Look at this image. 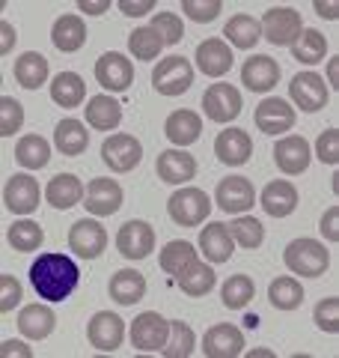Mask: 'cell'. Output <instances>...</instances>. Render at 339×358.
Segmentation results:
<instances>
[{
	"mask_svg": "<svg viewBox=\"0 0 339 358\" xmlns=\"http://www.w3.org/2000/svg\"><path fill=\"white\" fill-rule=\"evenodd\" d=\"M77 281H81V272H77L72 257L66 254H42L30 266L33 289L48 301H66L77 289Z\"/></svg>",
	"mask_w": 339,
	"mask_h": 358,
	"instance_id": "cell-1",
	"label": "cell"
},
{
	"mask_svg": "<svg viewBox=\"0 0 339 358\" xmlns=\"http://www.w3.org/2000/svg\"><path fill=\"white\" fill-rule=\"evenodd\" d=\"M282 260H286L289 272L303 275V278H322L327 272V266H331V254L315 239H295L286 245Z\"/></svg>",
	"mask_w": 339,
	"mask_h": 358,
	"instance_id": "cell-2",
	"label": "cell"
},
{
	"mask_svg": "<svg viewBox=\"0 0 339 358\" xmlns=\"http://www.w3.org/2000/svg\"><path fill=\"white\" fill-rule=\"evenodd\" d=\"M170 218H173L179 227H197L209 218L211 212V200L202 188H179V192L170 197Z\"/></svg>",
	"mask_w": 339,
	"mask_h": 358,
	"instance_id": "cell-3",
	"label": "cell"
},
{
	"mask_svg": "<svg viewBox=\"0 0 339 358\" xmlns=\"http://www.w3.org/2000/svg\"><path fill=\"white\" fill-rule=\"evenodd\" d=\"M262 36L271 42V45H280V48H289V45H295L298 36L303 33V21H301V13L292 6H277L265 13L262 18Z\"/></svg>",
	"mask_w": 339,
	"mask_h": 358,
	"instance_id": "cell-4",
	"label": "cell"
},
{
	"mask_svg": "<svg viewBox=\"0 0 339 358\" xmlns=\"http://www.w3.org/2000/svg\"><path fill=\"white\" fill-rule=\"evenodd\" d=\"M152 84L161 96H182L194 84V66L188 57H167L155 66Z\"/></svg>",
	"mask_w": 339,
	"mask_h": 358,
	"instance_id": "cell-5",
	"label": "cell"
},
{
	"mask_svg": "<svg viewBox=\"0 0 339 358\" xmlns=\"http://www.w3.org/2000/svg\"><path fill=\"white\" fill-rule=\"evenodd\" d=\"M167 338H170V322L155 310H146L131 322V343H134V350L137 352L164 350Z\"/></svg>",
	"mask_w": 339,
	"mask_h": 358,
	"instance_id": "cell-6",
	"label": "cell"
},
{
	"mask_svg": "<svg viewBox=\"0 0 339 358\" xmlns=\"http://www.w3.org/2000/svg\"><path fill=\"white\" fill-rule=\"evenodd\" d=\"M241 108H244V99L239 93V87L232 84H211L206 90V96H202V110L214 122H232L241 114Z\"/></svg>",
	"mask_w": 339,
	"mask_h": 358,
	"instance_id": "cell-7",
	"label": "cell"
},
{
	"mask_svg": "<svg viewBox=\"0 0 339 358\" xmlns=\"http://www.w3.org/2000/svg\"><path fill=\"white\" fill-rule=\"evenodd\" d=\"M101 159H105V164L110 171L128 173L140 164L143 147H140L137 138H131V134H110V138L101 143Z\"/></svg>",
	"mask_w": 339,
	"mask_h": 358,
	"instance_id": "cell-8",
	"label": "cell"
},
{
	"mask_svg": "<svg viewBox=\"0 0 339 358\" xmlns=\"http://www.w3.org/2000/svg\"><path fill=\"white\" fill-rule=\"evenodd\" d=\"M69 248L75 251V257H81V260H96V257H101L107 248V230L93 218L75 221L69 230Z\"/></svg>",
	"mask_w": 339,
	"mask_h": 358,
	"instance_id": "cell-9",
	"label": "cell"
},
{
	"mask_svg": "<svg viewBox=\"0 0 339 358\" xmlns=\"http://www.w3.org/2000/svg\"><path fill=\"white\" fill-rule=\"evenodd\" d=\"M86 338L98 352H116L122 346V338H126V322L113 310H98L96 317L89 320Z\"/></svg>",
	"mask_w": 339,
	"mask_h": 358,
	"instance_id": "cell-10",
	"label": "cell"
},
{
	"mask_svg": "<svg viewBox=\"0 0 339 358\" xmlns=\"http://www.w3.org/2000/svg\"><path fill=\"white\" fill-rule=\"evenodd\" d=\"M96 78H98L101 87L110 90V93H126L134 81V66L126 54L107 51V54H101L98 63H96Z\"/></svg>",
	"mask_w": 339,
	"mask_h": 358,
	"instance_id": "cell-11",
	"label": "cell"
},
{
	"mask_svg": "<svg viewBox=\"0 0 339 358\" xmlns=\"http://www.w3.org/2000/svg\"><path fill=\"white\" fill-rule=\"evenodd\" d=\"M122 185L116 179H107V176H98L86 185V194H84V206L93 212L98 218H107V215H116L119 206H122Z\"/></svg>",
	"mask_w": 339,
	"mask_h": 358,
	"instance_id": "cell-12",
	"label": "cell"
},
{
	"mask_svg": "<svg viewBox=\"0 0 339 358\" xmlns=\"http://www.w3.org/2000/svg\"><path fill=\"white\" fill-rule=\"evenodd\" d=\"M116 248L128 260H146L155 251V230L146 221H128L116 233Z\"/></svg>",
	"mask_w": 339,
	"mask_h": 358,
	"instance_id": "cell-13",
	"label": "cell"
},
{
	"mask_svg": "<svg viewBox=\"0 0 339 358\" xmlns=\"http://www.w3.org/2000/svg\"><path fill=\"white\" fill-rule=\"evenodd\" d=\"M289 96H292V102H295L301 110H307V114L322 110L327 105V99H331V93H327V84L315 72H298L295 78H292Z\"/></svg>",
	"mask_w": 339,
	"mask_h": 358,
	"instance_id": "cell-14",
	"label": "cell"
},
{
	"mask_svg": "<svg viewBox=\"0 0 339 358\" xmlns=\"http://www.w3.org/2000/svg\"><path fill=\"white\" fill-rule=\"evenodd\" d=\"M39 197H42L39 182L30 173L9 176V182L3 188V203H6L9 212H15V215H30V212H36Z\"/></svg>",
	"mask_w": 339,
	"mask_h": 358,
	"instance_id": "cell-15",
	"label": "cell"
},
{
	"mask_svg": "<svg viewBox=\"0 0 339 358\" xmlns=\"http://www.w3.org/2000/svg\"><path fill=\"white\" fill-rule=\"evenodd\" d=\"M214 197H218V206L223 212H229V215H241V212H247L256 203L253 182L250 179H244V176H223L218 182Z\"/></svg>",
	"mask_w": 339,
	"mask_h": 358,
	"instance_id": "cell-16",
	"label": "cell"
},
{
	"mask_svg": "<svg viewBox=\"0 0 339 358\" xmlns=\"http://www.w3.org/2000/svg\"><path fill=\"white\" fill-rule=\"evenodd\" d=\"M310 159H312V150L307 138H301V134H289V138L277 141V147H274V162L286 176L303 173L310 167Z\"/></svg>",
	"mask_w": 339,
	"mask_h": 358,
	"instance_id": "cell-17",
	"label": "cell"
},
{
	"mask_svg": "<svg viewBox=\"0 0 339 358\" xmlns=\"http://www.w3.org/2000/svg\"><path fill=\"white\" fill-rule=\"evenodd\" d=\"M280 63L274 57H268V54H253L250 60L241 66V84L247 90H253V93H268V90H274L280 84Z\"/></svg>",
	"mask_w": 339,
	"mask_h": 358,
	"instance_id": "cell-18",
	"label": "cell"
},
{
	"mask_svg": "<svg viewBox=\"0 0 339 358\" xmlns=\"http://www.w3.org/2000/svg\"><path fill=\"white\" fill-rule=\"evenodd\" d=\"M256 126L265 134H282L295 126V108H292L286 99L271 96L265 102L256 105Z\"/></svg>",
	"mask_w": 339,
	"mask_h": 358,
	"instance_id": "cell-19",
	"label": "cell"
},
{
	"mask_svg": "<svg viewBox=\"0 0 339 358\" xmlns=\"http://www.w3.org/2000/svg\"><path fill=\"white\" fill-rule=\"evenodd\" d=\"M202 352L209 358H235L244 352V334L241 329L229 326V322H220V326H214L206 331V338H202Z\"/></svg>",
	"mask_w": 339,
	"mask_h": 358,
	"instance_id": "cell-20",
	"label": "cell"
},
{
	"mask_svg": "<svg viewBox=\"0 0 339 358\" xmlns=\"http://www.w3.org/2000/svg\"><path fill=\"white\" fill-rule=\"evenodd\" d=\"M155 171L167 185H185L197 176V159L185 150H167L158 155Z\"/></svg>",
	"mask_w": 339,
	"mask_h": 358,
	"instance_id": "cell-21",
	"label": "cell"
},
{
	"mask_svg": "<svg viewBox=\"0 0 339 358\" xmlns=\"http://www.w3.org/2000/svg\"><path fill=\"white\" fill-rule=\"evenodd\" d=\"M214 152H218V162L229 164V167H241L250 162L253 141L244 129H226L218 134V141H214Z\"/></svg>",
	"mask_w": 339,
	"mask_h": 358,
	"instance_id": "cell-22",
	"label": "cell"
},
{
	"mask_svg": "<svg viewBox=\"0 0 339 358\" xmlns=\"http://www.w3.org/2000/svg\"><path fill=\"white\" fill-rule=\"evenodd\" d=\"M197 69L209 78H223L232 69V48L223 39H206L197 48Z\"/></svg>",
	"mask_w": 339,
	"mask_h": 358,
	"instance_id": "cell-23",
	"label": "cell"
},
{
	"mask_svg": "<svg viewBox=\"0 0 339 358\" xmlns=\"http://www.w3.org/2000/svg\"><path fill=\"white\" fill-rule=\"evenodd\" d=\"M199 251L206 254L209 263H226L232 257V251H235V239H232L229 227L220 224V221L202 227V233H199Z\"/></svg>",
	"mask_w": 339,
	"mask_h": 358,
	"instance_id": "cell-24",
	"label": "cell"
},
{
	"mask_svg": "<svg viewBox=\"0 0 339 358\" xmlns=\"http://www.w3.org/2000/svg\"><path fill=\"white\" fill-rule=\"evenodd\" d=\"M262 209L271 218H286L298 209V188L289 179H274L262 192Z\"/></svg>",
	"mask_w": 339,
	"mask_h": 358,
	"instance_id": "cell-25",
	"label": "cell"
},
{
	"mask_svg": "<svg viewBox=\"0 0 339 358\" xmlns=\"http://www.w3.org/2000/svg\"><path fill=\"white\" fill-rule=\"evenodd\" d=\"M110 299L122 308H131L146 296V278L137 272V268H119L116 275L110 278V287H107Z\"/></svg>",
	"mask_w": 339,
	"mask_h": 358,
	"instance_id": "cell-26",
	"label": "cell"
},
{
	"mask_svg": "<svg viewBox=\"0 0 339 358\" xmlns=\"http://www.w3.org/2000/svg\"><path fill=\"white\" fill-rule=\"evenodd\" d=\"M84 194H86V188L75 173H56L48 182V188H45V197H48V203L54 209H72L81 203Z\"/></svg>",
	"mask_w": 339,
	"mask_h": 358,
	"instance_id": "cell-27",
	"label": "cell"
},
{
	"mask_svg": "<svg viewBox=\"0 0 339 358\" xmlns=\"http://www.w3.org/2000/svg\"><path fill=\"white\" fill-rule=\"evenodd\" d=\"M164 134L173 143H179V147H190V143H197L199 134H202V120L188 108L173 110L164 122Z\"/></svg>",
	"mask_w": 339,
	"mask_h": 358,
	"instance_id": "cell-28",
	"label": "cell"
},
{
	"mask_svg": "<svg viewBox=\"0 0 339 358\" xmlns=\"http://www.w3.org/2000/svg\"><path fill=\"white\" fill-rule=\"evenodd\" d=\"M56 329V317L45 305H27L18 313V331L27 341H45Z\"/></svg>",
	"mask_w": 339,
	"mask_h": 358,
	"instance_id": "cell-29",
	"label": "cell"
},
{
	"mask_svg": "<svg viewBox=\"0 0 339 358\" xmlns=\"http://www.w3.org/2000/svg\"><path fill=\"white\" fill-rule=\"evenodd\" d=\"M51 42H54V48L63 51V54H72L77 48H84V42H86V24L77 15H60V18L54 21Z\"/></svg>",
	"mask_w": 339,
	"mask_h": 358,
	"instance_id": "cell-30",
	"label": "cell"
},
{
	"mask_svg": "<svg viewBox=\"0 0 339 358\" xmlns=\"http://www.w3.org/2000/svg\"><path fill=\"white\" fill-rule=\"evenodd\" d=\"M54 147L60 150L63 155H69V159H75V155L86 152L89 147V131L84 122L77 120H60L54 129Z\"/></svg>",
	"mask_w": 339,
	"mask_h": 358,
	"instance_id": "cell-31",
	"label": "cell"
},
{
	"mask_svg": "<svg viewBox=\"0 0 339 358\" xmlns=\"http://www.w3.org/2000/svg\"><path fill=\"white\" fill-rule=\"evenodd\" d=\"M86 122L98 131H113L122 122V105L113 96H96L86 105Z\"/></svg>",
	"mask_w": 339,
	"mask_h": 358,
	"instance_id": "cell-32",
	"label": "cell"
},
{
	"mask_svg": "<svg viewBox=\"0 0 339 358\" xmlns=\"http://www.w3.org/2000/svg\"><path fill=\"white\" fill-rule=\"evenodd\" d=\"M48 60L42 57L39 51H27L15 60V81L24 90H39L45 81H48Z\"/></svg>",
	"mask_w": 339,
	"mask_h": 358,
	"instance_id": "cell-33",
	"label": "cell"
},
{
	"mask_svg": "<svg viewBox=\"0 0 339 358\" xmlns=\"http://www.w3.org/2000/svg\"><path fill=\"white\" fill-rule=\"evenodd\" d=\"M179 281V289H182L185 296H190V299H199V296H209L211 289H214V268L209 266V263H194V266H188L182 275L176 278Z\"/></svg>",
	"mask_w": 339,
	"mask_h": 358,
	"instance_id": "cell-34",
	"label": "cell"
},
{
	"mask_svg": "<svg viewBox=\"0 0 339 358\" xmlns=\"http://www.w3.org/2000/svg\"><path fill=\"white\" fill-rule=\"evenodd\" d=\"M84 96H86V84H84L81 75L60 72L51 81V99L60 108H77V105L84 102Z\"/></svg>",
	"mask_w": 339,
	"mask_h": 358,
	"instance_id": "cell-35",
	"label": "cell"
},
{
	"mask_svg": "<svg viewBox=\"0 0 339 358\" xmlns=\"http://www.w3.org/2000/svg\"><path fill=\"white\" fill-rule=\"evenodd\" d=\"M220 299L229 310H244L256 299V284L250 275H232L220 287Z\"/></svg>",
	"mask_w": 339,
	"mask_h": 358,
	"instance_id": "cell-36",
	"label": "cell"
},
{
	"mask_svg": "<svg viewBox=\"0 0 339 358\" xmlns=\"http://www.w3.org/2000/svg\"><path fill=\"white\" fill-rule=\"evenodd\" d=\"M15 159L21 167H27V171H42V167L51 162V147L45 138H39V134H27V138L18 141Z\"/></svg>",
	"mask_w": 339,
	"mask_h": 358,
	"instance_id": "cell-37",
	"label": "cell"
},
{
	"mask_svg": "<svg viewBox=\"0 0 339 358\" xmlns=\"http://www.w3.org/2000/svg\"><path fill=\"white\" fill-rule=\"evenodd\" d=\"M292 54H295V60L303 63V66H315L327 57V36L322 30H303L298 42L292 45Z\"/></svg>",
	"mask_w": 339,
	"mask_h": 358,
	"instance_id": "cell-38",
	"label": "cell"
},
{
	"mask_svg": "<svg viewBox=\"0 0 339 358\" xmlns=\"http://www.w3.org/2000/svg\"><path fill=\"white\" fill-rule=\"evenodd\" d=\"M223 36L229 39V42L235 45V48L247 51V48H253V45H256L259 39H262V27H259V21H256V18H250V15H235V18L226 21Z\"/></svg>",
	"mask_w": 339,
	"mask_h": 358,
	"instance_id": "cell-39",
	"label": "cell"
},
{
	"mask_svg": "<svg viewBox=\"0 0 339 358\" xmlns=\"http://www.w3.org/2000/svg\"><path fill=\"white\" fill-rule=\"evenodd\" d=\"M268 299H271V305H274L277 310H295L301 308V301H303V287L298 278H274L268 287Z\"/></svg>",
	"mask_w": 339,
	"mask_h": 358,
	"instance_id": "cell-40",
	"label": "cell"
},
{
	"mask_svg": "<svg viewBox=\"0 0 339 358\" xmlns=\"http://www.w3.org/2000/svg\"><path fill=\"white\" fill-rule=\"evenodd\" d=\"M197 263V251L194 245L185 242V239H176V242H167L164 251H161V268L167 275H182L188 266Z\"/></svg>",
	"mask_w": 339,
	"mask_h": 358,
	"instance_id": "cell-41",
	"label": "cell"
},
{
	"mask_svg": "<svg viewBox=\"0 0 339 358\" xmlns=\"http://www.w3.org/2000/svg\"><path fill=\"white\" fill-rule=\"evenodd\" d=\"M6 242L13 245L15 251L27 254V251L42 248L45 233H42V227L36 221H15V224H9V230H6Z\"/></svg>",
	"mask_w": 339,
	"mask_h": 358,
	"instance_id": "cell-42",
	"label": "cell"
},
{
	"mask_svg": "<svg viewBox=\"0 0 339 358\" xmlns=\"http://www.w3.org/2000/svg\"><path fill=\"white\" fill-rule=\"evenodd\" d=\"M194 346H197V338H194V329H190L188 322H182V320L170 322V338L164 346L167 358H188V355H194Z\"/></svg>",
	"mask_w": 339,
	"mask_h": 358,
	"instance_id": "cell-43",
	"label": "cell"
},
{
	"mask_svg": "<svg viewBox=\"0 0 339 358\" xmlns=\"http://www.w3.org/2000/svg\"><path fill=\"white\" fill-rule=\"evenodd\" d=\"M128 48L137 60H155L158 54L164 51V39L158 36L152 27H137V30H131V36H128Z\"/></svg>",
	"mask_w": 339,
	"mask_h": 358,
	"instance_id": "cell-44",
	"label": "cell"
},
{
	"mask_svg": "<svg viewBox=\"0 0 339 358\" xmlns=\"http://www.w3.org/2000/svg\"><path fill=\"white\" fill-rule=\"evenodd\" d=\"M226 227H229L235 245H241V248H259L265 242V227L253 215H244V218L239 215L232 224H226Z\"/></svg>",
	"mask_w": 339,
	"mask_h": 358,
	"instance_id": "cell-45",
	"label": "cell"
},
{
	"mask_svg": "<svg viewBox=\"0 0 339 358\" xmlns=\"http://www.w3.org/2000/svg\"><path fill=\"white\" fill-rule=\"evenodd\" d=\"M21 126H24V108H21L18 99L3 96L0 99V134L9 138V134L21 131Z\"/></svg>",
	"mask_w": 339,
	"mask_h": 358,
	"instance_id": "cell-46",
	"label": "cell"
},
{
	"mask_svg": "<svg viewBox=\"0 0 339 358\" xmlns=\"http://www.w3.org/2000/svg\"><path fill=\"white\" fill-rule=\"evenodd\" d=\"M149 27L164 39V45H179V42H182V36H185L182 18L173 15V13H158Z\"/></svg>",
	"mask_w": 339,
	"mask_h": 358,
	"instance_id": "cell-47",
	"label": "cell"
},
{
	"mask_svg": "<svg viewBox=\"0 0 339 358\" xmlns=\"http://www.w3.org/2000/svg\"><path fill=\"white\" fill-rule=\"evenodd\" d=\"M220 9H223L220 0H185L182 3V13L190 21H197V24H209V21H214L220 15Z\"/></svg>",
	"mask_w": 339,
	"mask_h": 358,
	"instance_id": "cell-48",
	"label": "cell"
},
{
	"mask_svg": "<svg viewBox=\"0 0 339 358\" xmlns=\"http://www.w3.org/2000/svg\"><path fill=\"white\" fill-rule=\"evenodd\" d=\"M315 317V326L327 334H336L339 331V299H322L312 310Z\"/></svg>",
	"mask_w": 339,
	"mask_h": 358,
	"instance_id": "cell-49",
	"label": "cell"
},
{
	"mask_svg": "<svg viewBox=\"0 0 339 358\" xmlns=\"http://www.w3.org/2000/svg\"><path fill=\"white\" fill-rule=\"evenodd\" d=\"M315 155L324 164H336L339 162V131L336 129H324L315 141Z\"/></svg>",
	"mask_w": 339,
	"mask_h": 358,
	"instance_id": "cell-50",
	"label": "cell"
},
{
	"mask_svg": "<svg viewBox=\"0 0 339 358\" xmlns=\"http://www.w3.org/2000/svg\"><path fill=\"white\" fill-rule=\"evenodd\" d=\"M21 301V281L15 275H0V310H13Z\"/></svg>",
	"mask_w": 339,
	"mask_h": 358,
	"instance_id": "cell-51",
	"label": "cell"
},
{
	"mask_svg": "<svg viewBox=\"0 0 339 358\" xmlns=\"http://www.w3.org/2000/svg\"><path fill=\"white\" fill-rule=\"evenodd\" d=\"M322 236L327 242H339V206L327 209L322 215Z\"/></svg>",
	"mask_w": 339,
	"mask_h": 358,
	"instance_id": "cell-52",
	"label": "cell"
},
{
	"mask_svg": "<svg viewBox=\"0 0 339 358\" xmlns=\"http://www.w3.org/2000/svg\"><path fill=\"white\" fill-rule=\"evenodd\" d=\"M119 9L126 15H146V13H152L155 9V0H119Z\"/></svg>",
	"mask_w": 339,
	"mask_h": 358,
	"instance_id": "cell-53",
	"label": "cell"
},
{
	"mask_svg": "<svg viewBox=\"0 0 339 358\" xmlns=\"http://www.w3.org/2000/svg\"><path fill=\"white\" fill-rule=\"evenodd\" d=\"M15 45V27L9 21H0V54H9Z\"/></svg>",
	"mask_w": 339,
	"mask_h": 358,
	"instance_id": "cell-54",
	"label": "cell"
},
{
	"mask_svg": "<svg viewBox=\"0 0 339 358\" xmlns=\"http://www.w3.org/2000/svg\"><path fill=\"white\" fill-rule=\"evenodd\" d=\"M0 352H3V358H13V355L30 358V355H33V350H30V346H24L21 341H6V343H3V350H0Z\"/></svg>",
	"mask_w": 339,
	"mask_h": 358,
	"instance_id": "cell-55",
	"label": "cell"
},
{
	"mask_svg": "<svg viewBox=\"0 0 339 358\" xmlns=\"http://www.w3.org/2000/svg\"><path fill=\"white\" fill-rule=\"evenodd\" d=\"M312 6L319 9V15L327 18V21H336V15H339V6H336V3H324V0H315Z\"/></svg>",
	"mask_w": 339,
	"mask_h": 358,
	"instance_id": "cell-56",
	"label": "cell"
},
{
	"mask_svg": "<svg viewBox=\"0 0 339 358\" xmlns=\"http://www.w3.org/2000/svg\"><path fill=\"white\" fill-rule=\"evenodd\" d=\"M77 6H81L84 13H89V15H101V13H107V9H110L107 0H98V3H89V0H81Z\"/></svg>",
	"mask_w": 339,
	"mask_h": 358,
	"instance_id": "cell-57",
	"label": "cell"
},
{
	"mask_svg": "<svg viewBox=\"0 0 339 358\" xmlns=\"http://www.w3.org/2000/svg\"><path fill=\"white\" fill-rule=\"evenodd\" d=\"M327 81H331L333 87H339V57H333L331 63H327Z\"/></svg>",
	"mask_w": 339,
	"mask_h": 358,
	"instance_id": "cell-58",
	"label": "cell"
}]
</instances>
